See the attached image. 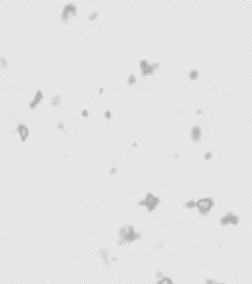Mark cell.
Listing matches in <instances>:
<instances>
[{"label":"cell","instance_id":"cell-1","mask_svg":"<svg viewBox=\"0 0 252 284\" xmlns=\"http://www.w3.org/2000/svg\"><path fill=\"white\" fill-rule=\"evenodd\" d=\"M120 243H129L133 241H136L140 238V234L137 232H134L133 226L130 225H125L120 229Z\"/></svg>","mask_w":252,"mask_h":284},{"label":"cell","instance_id":"cell-2","mask_svg":"<svg viewBox=\"0 0 252 284\" xmlns=\"http://www.w3.org/2000/svg\"><path fill=\"white\" fill-rule=\"evenodd\" d=\"M159 203H160V199L158 197H155V196L154 194H151V193H148V194L146 195V197L139 202L140 205H143V206L147 207L148 210H154L159 205Z\"/></svg>","mask_w":252,"mask_h":284},{"label":"cell","instance_id":"cell-3","mask_svg":"<svg viewBox=\"0 0 252 284\" xmlns=\"http://www.w3.org/2000/svg\"><path fill=\"white\" fill-rule=\"evenodd\" d=\"M214 202L211 198H203L196 202V207L202 215H207L213 206Z\"/></svg>","mask_w":252,"mask_h":284},{"label":"cell","instance_id":"cell-4","mask_svg":"<svg viewBox=\"0 0 252 284\" xmlns=\"http://www.w3.org/2000/svg\"><path fill=\"white\" fill-rule=\"evenodd\" d=\"M159 68V63H155V64H149L146 60H142L140 62V68L143 75H150L154 73L155 68Z\"/></svg>","mask_w":252,"mask_h":284},{"label":"cell","instance_id":"cell-5","mask_svg":"<svg viewBox=\"0 0 252 284\" xmlns=\"http://www.w3.org/2000/svg\"><path fill=\"white\" fill-rule=\"evenodd\" d=\"M238 223H239V217L235 216L234 214H232V213H228L227 215H225L223 218L221 219L222 225H228V224L236 225Z\"/></svg>","mask_w":252,"mask_h":284},{"label":"cell","instance_id":"cell-6","mask_svg":"<svg viewBox=\"0 0 252 284\" xmlns=\"http://www.w3.org/2000/svg\"><path fill=\"white\" fill-rule=\"evenodd\" d=\"M190 136H191V139H192L194 142L200 141L201 137H202V131H201V128L199 126H193V128H191Z\"/></svg>","mask_w":252,"mask_h":284},{"label":"cell","instance_id":"cell-7","mask_svg":"<svg viewBox=\"0 0 252 284\" xmlns=\"http://www.w3.org/2000/svg\"><path fill=\"white\" fill-rule=\"evenodd\" d=\"M71 13H76V7L73 4H70V5H66V7L64 8V10H63V13H62V19H67L68 15H70Z\"/></svg>","mask_w":252,"mask_h":284},{"label":"cell","instance_id":"cell-8","mask_svg":"<svg viewBox=\"0 0 252 284\" xmlns=\"http://www.w3.org/2000/svg\"><path fill=\"white\" fill-rule=\"evenodd\" d=\"M18 133H19L20 138L22 141H24L29 136V129L25 125H20L19 128H18Z\"/></svg>","mask_w":252,"mask_h":284},{"label":"cell","instance_id":"cell-9","mask_svg":"<svg viewBox=\"0 0 252 284\" xmlns=\"http://www.w3.org/2000/svg\"><path fill=\"white\" fill-rule=\"evenodd\" d=\"M42 98H43V95H42V93L40 92V90H38L37 94H36V96H35V98L33 99V101L31 102V104H29V106H31L32 108L35 107L36 105H37L39 102L42 100Z\"/></svg>","mask_w":252,"mask_h":284},{"label":"cell","instance_id":"cell-10","mask_svg":"<svg viewBox=\"0 0 252 284\" xmlns=\"http://www.w3.org/2000/svg\"><path fill=\"white\" fill-rule=\"evenodd\" d=\"M189 78L191 80L196 81L197 78H199V71L197 69H191L190 73H189Z\"/></svg>","mask_w":252,"mask_h":284},{"label":"cell","instance_id":"cell-11","mask_svg":"<svg viewBox=\"0 0 252 284\" xmlns=\"http://www.w3.org/2000/svg\"><path fill=\"white\" fill-rule=\"evenodd\" d=\"M159 283H160V284H172L173 282L171 281V279H170V278L164 277V278H162V279L159 280Z\"/></svg>","mask_w":252,"mask_h":284},{"label":"cell","instance_id":"cell-12","mask_svg":"<svg viewBox=\"0 0 252 284\" xmlns=\"http://www.w3.org/2000/svg\"><path fill=\"white\" fill-rule=\"evenodd\" d=\"M137 82V78L134 75H130L129 77H128V83L129 84H134Z\"/></svg>","mask_w":252,"mask_h":284},{"label":"cell","instance_id":"cell-13","mask_svg":"<svg viewBox=\"0 0 252 284\" xmlns=\"http://www.w3.org/2000/svg\"><path fill=\"white\" fill-rule=\"evenodd\" d=\"M185 206H186V207H188V208H193V207H196V202H194L193 200L188 201L187 203L185 204Z\"/></svg>","mask_w":252,"mask_h":284},{"label":"cell","instance_id":"cell-14","mask_svg":"<svg viewBox=\"0 0 252 284\" xmlns=\"http://www.w3.org/2000/svg\"><path fill=\"white\" fill-rule=\"evenodd\" d=\"M204 157H205V159H207V160H209V159H211V157H212V153L211 152H207L205 155H204Z\"/></svg>","mask_w":252,"mask_h":284},{"label":"cell","instance_id":"cell-15","mask_svg":"<svg viewBox=\"0 0 252 284\" xmlns=\"http://www.w3.org/2000/svg\"><path fill=\"white\" fill-rule=\"evenodd\" d=\"M206 283L207 284H218L217 281H213V280H207Z\"/></svg>","mask_w":252,"mask_h":284},{"label":"cell","instance_id":"cell-16","mask_svg":"<svg viewBox=\"0 0 252 284\" xmlns=\"http://www.w3.org/2000/svg\"><path fill=\"white\" fill-rule=\"evenodd\" d=\"M105 116H106V118H110V113H109V112H106V113H105Z\"/></svg>","mask_w":252,"mask_h":284}]
</instances>
